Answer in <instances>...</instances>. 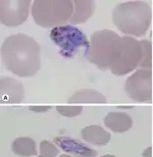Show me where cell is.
<instances>
[{
    "label": "cell",
    "mask_w": 153,
    "mask_h": 157,
    "mask_svg": "<svg viewBox=\"0 0 153 157\" xmlns=\"http://www.w3.org/2000/svg\"><path fill=\"white\" fill-rule=\"evenodd\" d=\"M85 142L95 146H105L110 141V133L98 124L87 125L81 132Z\"/></svg>",
    "instance_id": "7c38bea8"
},
{
    "label": "cell",
    "mask_w": 153,
    "mask_h": 157,
    "mask_svg": "<svg viewBox=\"0 0 153 157\" xmlns=\"http://www.w3.org/2000/svg\"><path fill=\"white\" fill-rule=\"evenodd\" d=\"M68 102L71 104H104L106 103V97L94 89H82L71 96L68 98Z\"/></svg>",
    "instance_id": "5bb4252c"
},
{
    "label": "cell",
    "mask_w": 153,
    "mask_h": 157,
    "mask_svg": "<svg viewBox=\"0 0 153 157\" xmlns=\"http://www.w3.org/2000/svg\"><path fill=\"white\" fill-rule=\"evenodd\" d=\"M1 61L6 70L15 76H35L41 67L39 43L26 34L10 35L1 45Z\"/></svg>",
    "instance_id": "6da1fadb"
},
{
    "label": "cell",
    "mask_w": 153,
    "mask_h": 157,
    "mask_svg": "<svg viewBox=\"0 0 153 157\" xmlns=\"http://www.w3.org/2000/svg\"><path fill=\"white\" fill-rule=\"evenodd\" d=\"M140 42L142 45V59L139 67L143 70H150L152 67V44L146 39H143Z\"/></svg>",
    "instance_id": "2e32d148"
},
{
    "label": "cell",
    "mask_w": 153,
    "mask_h": 157,
    "mask_svg": "<svg viewBox=\"0 0 153 157\" xmlns=\"http://www.w3.org/2000/svg\"><path fill=\"white\" fill-rule=\"evenodd\" d=\"M0 92L2 103H21L25 98V88L23 84L12 78H1Z\"/></svg>",
    "instance_id": "30bf717a"
},
{
    "label": "cell",
    "mask_w": 153,
    "mask_h": 157,
    "mask_svg": "<svg viewBox=\"0 0 153 157\" xmlns=\"http://www.w3.org/2000/svg\"><path fill=\"white\" fill-rule=\"evenodd\" d=\"M50 39L59 48V53L64 58H74L81 51L87 55L90 41L87 36L78 28L71 25L55 27L50 31Z\"/></svg>",
    "instance_id": "5b68a950"
},
{
    "label": "cell",
    "mask_w": 153,
    "mask_h": 157,
    "mask_svg": "<svg viewBox=\"0 0 153 157\" xmlns=\"http://www.w3.org/2000/svg\"><path fill=\"white\" fill-rule=\"evenodd\" d=\"M142 157H152V147H147L143 150Z\"/></svg>",
    "instance_id": "ffe728a7"
},
{
    "label": "cell",
    "mask_w": 153,
    "mask_h": 157,
    "mask_svg": "<svg viewBox=\"0 0 153 157\" xmlns=\"http://www.w3.org/2000/svg\"><path fill=\"white\" fill-rule=\"evenodd\" d=\"M59 157H76V156H73V155H70V154H67V153H65V154H61Z\"/></svg>",
    "instance_id": "44dd1931"
},
{
    "label": "cell",
    "mask_w": 153,
    "mask_h": 157,
    "mask_svg": "<svg viewBox=\"0 0 153 157\" xmlns=\"http://www.w3.org/2000/svg\"><path fill=\"white\" fill-rule=\"evenodd\" d=\"M152 21V9L145 1H128L117 4L112 11L114 26L127 36L143 37Z\"/></svg>",
    "instance_id": "7a4b0ae2"
},
{
    "label": "cell",
    "mask_w": 153,
    "mask_h": 157,
    "mask_svg": "<svg viewBox=\"0 0 153 157\" xmlns=\"http://www.w3.org/2000/svg\"><path fill=\"white\" fill-rule=\"evenodd\" d=\"M123 43L120 57L110 70L111 73L117 77L124 76L136 70L142 59V45L140 41L134 37L124 36Z\"/></svg>",
    "instance_id": "8992f818"
},
{
    "label": "cell",
    "mask_w": 153,
    "mask_h": 157,
    "mask_svg": "<svg viewBox=\"0 0 153 157\" xmlns=\"http://www.w3.org/2000/svg\"><path fill=\"white\" fill-rule=\"evenodd\" d=\"M55 109L59 114L71 118L80 115L83 112L84 108L80 105H59L56 106Z\"/></svg>",
    "instance_id": "e0dca14e"
},
{
    "label": "cell",
    "mask_w": 153,
    "mask_h": 157,
    "mask_svg": "<svg viewBox=\"0 0 153 157\" xmlns=\"http://www.w3.org/2000/svg\"><path fill=\"white\" fill-rule=\"evenodd\" d=\"M74 6V13L70 20L71 25L86 23L92 17L95 8L94 1L91 0H75Z\"/></svg>",
    "instance_id": "4fadbf2b"
},
{
    "label": "cell",
    "mask_w": 153,
    "mask_h": 157,
    "mask_svg": "<svg viewBox=\"0 0 153 157\" xmlns=\"http://www.w3.org/2000/svg\"><path fill=\"white\" fill-rule=\"evenodd\" d=\"M52 108V106H45V105H31L29 106V109L31 111L36 112V113H44V112L49 111Z\"/></svg>",
    "instance_id": "d6986e66"
},
{
    "label": "cell",
    "mask_w": 153,
    "mask_h": 157,
    "mask_svg": "<svg viewBox=\"0 0 153 157\" xmlns=\"http://www.w3.org/2000/svg\"><path fill=\"white\" fill-rule=\"evenodd\" d=\"M11 150L15 155L30 157L37 154V144L30 137H18L11 143Z\"/></svg>",
    "instance_id": "9a60e30c"
},
{
    "label": "cell",
    "mask_w": 153,
    "mask_h": 157,
    "mask_svg": "<svg viewBox=\"0 0 153 157\" xmlns=\"http://www.w3.org/2000/svg\"><path fill=\"white\" fill-rule=\"evenodd\" d=\"M124 91L136 102H150L152 99V71L139 68L126 80Z\"/></svg>",
    "instance_id": "52a82bcc"
},
{
    "label": "cell",
    "mask_w": 153,
    "mask_h": 157,
    "mask_svg": "<svg viewBox=\"0 0 153 157\" xmlns=\"http://www.w3.org/2000/svg\"><path fill=\"white\" fill-rule=\"evenodd\" d=\"M74 8V1L71 0H35L31 13L38 26L53 29L70 21Z\"/></svg>",
    "instance_id": "277c9868"
},
{
    "label": "cell",
    "mask_w": 153,
    "mask_h": 157,
    "mask_svg": "<svg viewBox=\"0 0 153 157\" xmlns=\"http://www.w3.org/2000/svg\"><path fill=\"white\" fill-rule=\"evenodd\" d=\"M103 122L106 128L117 134L126 133L133 127V119L131 115L120 111L109 112L103 119Z\"/></svg>",
    "instance_id": "8fae6325"
},
{
    "label": "cell",
    "mask_w": 153,
    "mask_h": 157,
    "mask_svg": "<svg viewBox=\"0 0 153 157\" xmlns=\"http://www.w3.org/2000/svg\"><path fill=\"white\" fill-rule=\"evenodd\" d=\"M31 7L30 0H1L0 21L8 28L20 26L28 20Z\"/></svg>",
    "instance_id": "ba28073f"
},
{
    "label": "cell",
    "mask_w": 153,
    "mask_h": 157,
    "mask_svg": "<svg viewBox=\"0 0 153 157\" xmlns=\"http://www.w3.org/2000/svg\"><path fill=\"white\" fill-rule=\"evenodd\" d=\"M89 41L87 59L101 71L111 70L123 52V37L114 31L105 29L94 32Z\"/></svg>",
    "instance_id": "3957f363"
},
{
    "label": "cell",
    "mask_w": 153,
    "mask_h": 157,
    "mask_svg": "<svg viewBox=\"0 0 153 157\" xmlns=\"http://www.w3.org/2000/svg\"><path fill=\"white\" fill-rule=\"evenodd\" d=\"M39 149L40 154L38 155V157H56L59 154V150L55 146V144L46 140H43L40 143Z\"/></svg>",
    "instance_id": "ac0fdd59"
},
{
    "label": "cell",
    "mask_w": 153,
    "mask_h": 157,
    "mask_svg": "<svg viewBox=\"0 0 153 157\" xmlns=\"http://www.w3.org/2000/svg\"><path fill=\"white\" fill-rule=\"evenodd\" d=\"M53 142L59 149L76 157H96L98 155V152L87 144L67 136H57L53 139Z\"/></svg>",
    "instance_id": "9c48e42d"
},
{
    "label": "cell",
    "mask_w": 153,
    "mask_h": 157,
    "mask_svg": "<svg viewBox=\"0 0 153 157\" xmlns=\"http://www.w3.org/2000/svg\"><path fill=\"white\" fill-rule=\"evenodd\" d=\"M100 157H117L115 155H112V154H105V155H102Z\"/></svg>",
    "instance_id": "7402d4cb"
}]
</instances>
